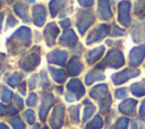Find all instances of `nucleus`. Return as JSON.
Wrapping results in <instances>:
<instances>
[{
  "mask_svg": "<svg viewBox=\"0 0 145 129\" xmlns=\"http://www.w3.org/2000/svg\"><path fill=\"white\" fill-rule=\"evenodd\" d=\"M62 115H63V106L59 105L56 108L52 117H51V126L53 129H59L62 123Z\"/></svg>",
  "mask_w": 145,
  "mask_h": 129,
  "instance_id": "f257e3e1",
  "label": "nucleus"
},
{
  "mask_svg": "<svg viewBox=\"0 0 145 129\" xmlns=\"http://www.w3.org/2000/svg\"><path fill=\"white\" fill-rule=\"evenodd\" d=\"M138 74H139L138 70H129V69H127V70H125V71H122V72L117 74L114 77H112V80H113L116 84H120V83L126 81V80L129 79L130 77H134V76H136V75H138Z\"/></svg>",
  "mask_w": 145,
  "mask_h": 129,
  "instance_id": "f03ea898",
  "label": "nucleus"
},
{
  "mask_svg": "<svg viewBox=\"0 0 145 129\" xmlns=\"http://www.w3.org/2000/svg\"><path fill=\"white\" fill-rule=\"evenodd\" d=\"M108 63L111 66V67H120L122 63H123V58H122V54L118 51H111L110 54L108 55V59H106Z\"/></svg>",
  "mask_w": 145,
  "mask_h": 129,
  "instance_id": "7ed1b4c3",
  "label": "nucleus"
},
{
  "mask_svg": "<svg viewBox=\"0 0 145 129\" xmlns=\"http://www.w3.org/2000/svg\"><path fill=\"white\" fill-rule=\"evenodd\" d=\"M145 55V46L142 48H136L130 52V63L133 64H138L142 60L143 57Z\"/></svg>",
  "mask_w": 145,
  "mask_h": 129,
  "instance_id": "20e7f679",
  "label": "nucleus"
},
{
  "mask_svg": "<svg viewBox=\"0 0 145 129\" xmlns=\"http://www.w3.org/2000/svg\"><path fill=\"white\" fill-rule=\"evenodd\" d=\"M66 52H62V51H54L53 53L49 54V60L53 63H57V64H61L63 63V61L66 60Z\"/></svg>",
  "mask_w": 145,
  "mask_h": 129,
  "instance_id": "39448f33",
  "label": "nucleus"
},
{
  "mask_svg": "<svg viewBox=\"0 0 145 129\" xmlns=\"http://www.w3.org/2000/svg\"><path fill=\"white\" fill-rule=\"evenodd\" d=\"M68 88H69L70 91H72L74 93H76V94H77V97L82 96L83 93H84V88H83V86L80 85V83H79L78 80H71V81L68 84Z\"/></svg>",
  "mask_w": 145,
  "mask_h": 129,
  "instance_id": "423d86ee",
  "label": "nucleus"
},
{
  "mask_svg": "<svg viewBox=\"0 0 145 129\" xmlns=\"http://www.w3.org/2000/svg\"><path fill=\"white\" fill-rule=\"evenodd\" d=\"M135 105H136V101H135V100H128V101L123 102L122 104H120V110H121V112H123V113L130 114V113L134 112Z\"/></svg>",
  "mask_w": 145,
  "mask_h": 129,
  "instance_id": "0eeeda50",
  "label": "nucleus"
},
{
  "mask_svg": "<svg viewBox=\"0 0 145 129\" xmlns=\"http://www.w3.org/2000/svg\"><path fill=\"white\" fill-rule=\"evenodd\" d=\"M82 69V66L79 63V61L77 59H72L70 60L69 62V66H68V71L71 74V75H76L77 72H79Z\"/></svg>",
  "mask_w": 145,
  "mask_h": 129,
  "instance_id": "6e6552de",
  "label": "nucleus"
},
{
  "mask_svg": "<svg viewBox=\"0 0 145 129\" xmlns=\"http://www.w3.org/2000/svg\"><path fill=\"white\" fill-rule=\"evenodd\" d=\"M34 19L36 25H42L44 20V9L42 7H36L34 10Z\"/></svg>",
  "mask_w": 145,
  "mask_h": 129,
  "instance_id": "1a4fd4ad",
  "label": "nucleus"
},
{
  "mask_svg": "<svg viewBox=\"0 0 145 129\" xmlns=\"http://www.w3.org/2000/svg\"><path fill=\"white\" fill-rule=\"evenodd\" d=\"M131 91L135 95L137 96H140V95H144L145 94V85H142L139 83H136L131 86Z\"/></svg>",
  "mask_w": 145,
  "mask_h": 129,
  "instance_id": "9d476101",
  "label": "nucleus"
},
{
  "mask_svg": "<svg viewBox=\"0 0 145 129\" xmlns=\"http://www.w3.org/2000/svg\"><path fill=\"white\" fill-rule=\"evenodd\" d=\"M105 92H106V86H104V85H97V86L92 91V94H91V95H92L93 97H99V96L104 95Z\"/></svg>",
  "mask_w": 145,
  "mask_h": 129,
  "instance_id": "9b49d317",
  "label": "nucleus"
},
{
  "mask_svg": "<svg viewBox=\"0 0 145 129\" xmlns=\"http://www.w3.org/2000/svg\"><path fill=\"white\" fill-rule=\"evenodd\" d=\"M101 127H102V120L99 117H95L89 123L86 124L85 129H97V128H101Z\"/></svg>",
  "mask_w": 145,
  "mask_h": 129,
  "instance_id": "f8f14e48",
  "label": "nucleus"
},
{
  "mask_svg": "<svg viewBox=\"0 0 145 129\" xmlns=\"http://www.w3.org/2000/svg\"><path fill=\"white\" fill-rule=\"evenodd\" d=\"M51 72H52V77L57 80V81H59V83H61V81H63L65 80V78H66V75H65V72L62 71V70H59V69H51Z\"/></svg>",
  "mask_w": 145,
  "mask_h": 129,
  "instance_id": "ddd939ff",
  "label": "nucleus"
},
{
  "mask_svg": "<svg viewBox=\"0 0 145 129\" xmlns=\"http://www.w3.org/2000/svg\"><path fill=\"white\" fill-rule=\"evenodd\" d=\"M102 51H103V48H102V46H100V48L96 49V50L91 51L89 54H88V62H93L94 60H96V59L99 58V55L102 53Z\"/></svg>",
  "mask_w": 145,
  "mask_h": 129,
  "instance_id": "4468645a",
  "label": "nucleus"
},
{
  "mask_svg": "<svg viewBox=\"0 0 145 129\" xmlns=\"http://www.w3.org/2000/svg\"><path fill=\"white\" fill-rule=\"evenodd\" d=\"M65 40L67 41V42H66V44H69V45H70V44H72V43H74V42L76 41V37H75L74 33H72L71 31H69V32L65 33V35L62 36V40H61V41L63 42Z\"/></svg>",
  "mask_w": 145,
  "mask_h": 129,
  "instance_id": "2eb2a0df",
  "label": "nucleus"
},
{
  "mask_svg": "<svg viewBox=\"0 0 145 129\" xmlns=\"http://www.w3.org/2000/svg\"><path fill=\"white\" fill-rule=\"evenodd\" d=\"M128 124V120L127 119H120L118 120V122L114 126V129H126Z\"/></svg>",
  "mask_w": 145,
  "mask_h": 129,
  "instance_id": "dca6fc26",
  "label": "nucleus"
},
{
  "mask_svg": "<svg viewBox=\"0 0 145 129\" xmlns=\"http://www.w3.org/2000/svg\"><path fill=\"white\" fill-rule=\"evenodd\" d=\"M10 123L12 124L14 129H25V126L24 123L19 120V119H14V120H10Z\"/></svg>",
  "mask_w": 145,
  "mask_h": 129,
  "instance_id": "f3484780",
  "label": "nucleus"
},
{
  "mask_svg": "<svg viewBox=\"0 0 145 129\" xmlns=\"http://www.w3.org/2000/svg\"><path fill=\"white\" fill-rule=\"evenodd\" d=\"M16 111H15V109H9V108H7V106H3V105H1L0 106V114H8V113H15Z\"/></svg>",
  "mask_w": 145,
  "mask_h": 129,
  "instance_id": "a211bd4d",
  "label": "nucleus"
},
{
  "mask_svg": "<svg viewBox=\"0 0 145 129\" xmlns=\"http://www.w3.org/2000/svg\"><path fill=\"white\" fill-rule=\"evenodd\" d=\"M94 111V106L93 105H88L86 109H85V113H84V119H88L91 117V114L93 113Z\"/></svg>",
  "mask_w": 145,
  "mask_h": 129,
  "instance_id": "6ab92c4d",
  "label": "nucleus"
},
{
  "mask_svg": "<svg viewBox=\"0 0 145 129\" xmlns=\"http://www.w3.org/2000/svg\"><path fill=\"white\" fill-rule=\"evenodd\" d=\"M25 118H26V120H27L28 123H32V122L34 121V114H33V112H32L31 110L26 111V112H25Z\"/></svg>",
  "mask_w": 145,
  "mask_h": 129,
  "instance_id": "aec40b11",
  "label": "nucleus"
},
{
  "mask_svg": "<svg viewBox=\"0 0 145 129\" xmlns=\"http://www.w3.org/2000/svg\"><path fill=\"white\" fill-rule=\"evenodd\" d=\"M19 79H20V77L16 74V75H14V76L9 79V84H10L11 86H16V85H17V83L19 81Z\"/></svg>",
  "mask_w": 145,
  "mask_h": 129,
  "instance_id": "412c9836",
  "label": "nucleus"
},
{
  "mask_svg": "<svg viewBox=\"0 0 145 129\" xmlns=\"http://www.w3.org/2000/svg\"><path fill=\"white\" fill-rule=\"evenodd\" d=\"M35 101H36V95L35 94H32L31 96H29V98H28V105H32V104H34L35 103Z\"/></svg>",
  "mask_w": 145,
  "mask_h": 129,
  "instance_id": "4be33fe9",
  "label": "nucleus"
},
{
  "mask_svg": "<svg viewBox=\"0 0 145 129\" xmlns=\"http://www.w3.org/2000/svg\"><path fill=\"white\" fill-rule=\"evenodd\" d=\"M123 97V96H126V91L125 89H119V91H117V97Z\"/></svg>",
  "mask_w": 145,
  "mask_h": 129,
  "instance_id": "5701e85b",
  "label": "nucleus"
},
{
  "mask_svg": "<svg viewBox=\"0 0 145 129\" xmlns=\"http://www.w3.org/2000/svg\"><path fill=\"white\" fill-rule=\"evenodd\" d=\"M139 112H140L142 115H145V102L142 104V108H140V111Z\"/></svg>",
  "mask_w": 145,
  "mask_h": 129,
  "instance_id": "b1692460",
  "label": "nucleus"
},
{
  "mask_svg": "<svg viewBox=\"0 0 145 129\" xmlns=\"http://www.w3.org/2000/svg\"><path fill=\"white\" fill-rule=\"evenodd\" d=\"M82 5H91L92 3V0H79Z\"/></svg>",
  "mask_w": 145,
  "mask_h": 129,
  "instance_id": "393cba45",
  "label": "nucleus"
},
{
  "mask_svg": "<svg viewBox=\"0 0 145 129\" xmlns=\"http://www.w3.org/2000/svg\"><path fill=\"white\" fill-rule=\"evenodd\" d=\"M0 129H8L7 126H5L3 123H0Z\"/></svg>",
  "mask_w": 145,
  "mask_h": 129,
  "instance_id": "a878e982",
  "label": "nucleus"
},
{
  "mask_svg": "<svg viewBox=\"0 0 145 129\" xmlns=\"http://www.w3.org/2000/svg\"><path fill=\"white\" fill-rule=\"evenodd\" d=\"M131 129H137V124H136V122H133V126H131Z\"/></svg>",
  "mask_w": 145,
  "mask_h": 129,
  "instance_id": "bb28decb",
  "label": "nucleus"
}]
</instances>
